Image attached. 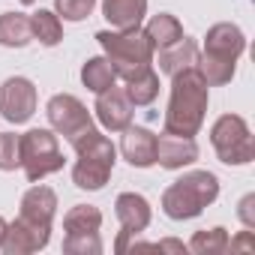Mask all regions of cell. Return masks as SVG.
Wrapping results in <instances>:
<instances>
[{
    "label": "cell",
    "mask_w": 255,
    "mask_h": 255,
    "mask_svg": "<svg viewBox=\"0 0 255 255\" xmlns=\"http://www.w3.org/2000/svg\"><path fill=\"white\" fill-rule=\"evenodd\" d=\"M219 198V180L213 171H186L162 192V210L168 219H195Z\"/></svg>",
    "instance_id": "4"
},
{
    "label": "cell",
    "mask_w": 255,
    "mask_h": 255,
    "mask_svg": "<svg viewBox=\"0 0 255 255\" xmlns=\"http://www.w3.org/2000/svg\"><path fill=\"white\" fill-rule=\"evenodd\" d=\"M237 216L246 228H255V195H243V201L237 207Z\"/></svg>",
    "instance_id": "28"
},
{
    "label": "cell",
    "mask_w": 255,
    "mask_h": 255,
    "mask_svg": "<svg viewBox=\"0 0 255 255\" xmlns=\"http://www.w3.org/2000/svg\"><path fill=\"white\" fill-rule=\"evenodd\" d=\"M36 111V84L24 75H12L0 84V114L9 123H27Z\"/></svg>",
    "instance_id": "8"
},
{
    "label": "cell",
    "mask_w": 255,
    "mask_h": 255,
    "mask_svg": "<svg viewBox=\"0 0 255 255\" xmlns=\"http://www.w3.org/2000/svg\"><path fill=\"white\" fill-rule=\"evenodd\" d=\"M186 249L195 252V255H222V252H228V231L222 225H216L210 231L207 228L204 231H195Z\"/></svg>",
    "instance_id": "24"
},
{
    "label": "cell",
    "mask_w": 255,
    "mask_h": 255,
    "mask_svg": "<svg viewBox=\"0 0 255 255\" xmlns=\"http://www.w3.org/2000/svg\"><path fill=\"white\" fill-rule=\"evenodd\" d=\"M102 228V213L93 204H75L63 216V231L66 234H84V231H99Z\"/></svg>",
    "instance_id": "22"
},
{
    "label": "cell",
    "mask_w": 255,
    "mask_h": 255,
    "mask_svg": "<svg viewBox=\"0 0 255 255\" xmlns=\"http://www.w3.org/2000/svg\"><path fill=\"white\" fill-rule=\"evenodd\" d=\"M123 93H126V99H129L135 108H147V105H153L156 96H159V75L153 72V66H150L147 72L135 75L132 81H126Z\"/></svg>",
    "instance_id": "20"
},
{
    "label": "cell",
    "mask_w": 255,
    "mask_h": 255,
    "mask_svg": "<svg viewBox=\"0 0 255 255\" xmlns=\"http://www.w3.org/2000/svg\"><path fill=\"white\" fill-rule=\"evenodd\" d=\"M30 27H33V39H39L42 45H57L63 39V21L57 18V12L51 9H39L30 15Z\"/></svg>",
    "instance_id": "23"
},
{
    "label": "cell",
    "mask_w": 255,
    "mask_h": 255,
    "mask_svg": "<svg viewBox=\"0 0 255 255\" xmlns=\"http://www.w3.org/2000/svg\"><path fill=\"white\" fill-rule=\"evenodd\" d=\"M144 36L150 39L153 51H159V48H165V45H171V42H177V39L183 36V24H180L174 15H168V12H159V15H153V18L147 21V27H144Z\"/></svg>",
    "instance_id": "19"
},
{
    "label": "cell",
    "mask_w": 255,
    "mask_h": 255,
    "mask_svg": "<svg viewBox=\"0 0 255 255\" xmlns=\"http://www.w3.org/2000/svg\"><path fill=\"white\" fill-rule=\"evenodd\" d=\"M48 240H51V225H39V222L18 216L15 222H6L0 249H3V255H33L45 249Z\"/></svg>",
    "instance_id": "9"
},
{
    "label": "cell",
    "mask_w": 255,
    "mask_h": 255,
    "mask_svg": "<svg viewBox=\"0 0 255 255\" xmlns=\"http://www.w3.org/2000/svg\"><path fill=\"white\" fill-rule=\"evenodd\" d=\"M45 114H48L51 129H54L57 135H63L66 141L78 138L84 129H90V126H93V117H90L87 105H84L78 96H72V93H57V96H51L48 105H45Z\"/></svg>",
    "instance_id": "7"
},
{
    "label": "cell",
    "mask_w": 255,
    "mask_h": 255,
    "mask_svg": "<svg viewBox=\"0 0 255 255\" xmlns=\"http://www.w3.org/2000/svg\"><path fill=\"white\" fill-rule=\"evenodd\" d=\"M114 213L120 219V228L129 234H141L150 225V201L138 192H120L114 198Z\"/></svg>",
    "instance_id": "14"
},
{
    "label": "cell",
    "mask_w": 255,
    "mask_h": 255,
    "mask_svg": "<svg viewBox=\"0 0 255 255\" xmlns=\"http://www.w3.org/2000/svg\"><path fill=\"white\" fill-rule=\"evenodd\" d=\"M18 144H21V168L30 183H39L42 177L60 171L66 162L60 153V141L51 129H30L18 135Z\"/></svg>",
    "instance_id": "6"
},
{
    "label": "cell",
    "mask_w": 255,
    "mask_h": 255,
    "mask_svg": "<svg viewBox=\"0 0 255 255\" xmlns=\"http://www.w3.org/2000/svg\"><path fill=\"white\" fill-rule=\"evenodd\" d=\"M21 168V144L18 135L0 132V171H15Z\"/></svg>",
    "instance_id": "26"
},
{
    "label": "cell",
    "mask_w": 255,
    "mask_h": 255,
    "mask_svg": "<svg viewBox=\"0 0 255 255\" xmlns=\"http://www.w3.org/2000/svg\"><path fill=\"white\" fill-rule=\"evenodd\" d=\"M54 213H57V195H54V189L36 183V186H30L21 195V213L18 216H24L30 222H39V225H51Z\"/></svg>",
    "instance_id": "15"
},
{
    "label": "cell",
    "mask_w": 255,
    "mask_h": 255,
    "mask_svg": "<svg viewBox=\"0 0 255 255\" xmlns=\"http://www.w3.org/2000/svg\"><path fill=\"white\" fill-rule=\"evenodd\" d=\"M198 159V144L195 138H186V135H171V132H162L156 135V162L168 171H177V168H186Z\"/></svg>",
    "instance_id": "13"
},
{
    "label": "cell",
    "mask_w": 255,
    "mask_h": 255,
    "mask_svg": "<svg viewBox=\"0 0 255 255\" xmlns=\"http://www.w3.org/2000/svg\"><path fill=\"white\" fill-rule=\"evenodd\" d=\"M195 60H198V45H195V39L180 36L177 42L159 48V72H165V75H174V72H180V69H186V66H195Z\"/></svg>",
    "instance_id": "17"
},
{
    "label": "cell",
    "mask_w": 255,
    "mask_h": 255,
    "mask_svg": "<svg viewBox=\"0 0 255 255\" xmlns=\"http://www.w3.org/2000/svg\"><path fill=\"white\" fill-rule=\"evenodd\" d=\"M81 81H84L87 90L102 93V90H108V87L117 84V72H114L111 60L102 54V57H90V60L81 66Z\"/></svg>",
    "instance_id": "21"
},
{
    "label": "cell",
    "mask_w": 255,
    "mask_h": 255,
    "mask_svg": "<svg viewBox=\"0 0 255 255\" xmlns=\"http://www.w3.org/2000/svg\"><path fill=\"white\" fill-rule=\"evenodd\" d=\"M96 6V0H54V12L63 21H84Z\"/></svg>",
    "instance_id": "27"
},
{
    "label": "cell",
    "mask_w": 255,
    "mask_h": 255,
    "mask_svg": "<svg viewBox=\"0 0 255 255\" xmlns=\"http://www.w3.org/2000/svg\"><path fill=\"white\" fill-rule=\"evenodd\" d=\"M243 51H246V36L231 21L213 24L207 30V36H204V48H201V54L216 57V60H231V63H237Z\"/></svg>",
    "instance_id": "11"
},
{
    "label": "cell",
    "mask_w": 255,
    "mask_h": 255,
    "mask_svg": "<svg viewBox=\"0 0 255 255\" xmlns=\"http://www.w3.org/2000/svg\"><path fill=\"white\" fill-rule=\"evenodd\" d=\"M210 144L225 165H249L255 159V138L240 114H222L210 126Z\"/></svg>",
    "instance_id": "5"
},
{
    "label": "cell",
    "mask_w": 255,
    "mask_h": 255,
    "mask_svg": "<svg viewBox=\"0 0 255 255\" xmlns=\"http://www.w3.org/2000/svg\"><path fill=\"white\" fill-rule=\"evenodd\" d=\"M102 15L114 30L141 27L147 15V0H102Z\"/></svg>",
    "instance_id": "16"
},
{
    "label": "cell",
    "mask_w": 255,
    "mask_h": 255,
    "mask_svg": "<svg viewBox=\"0 0 255 255\" xmlns=\"http://www.w3.org/2000/svg\"><path fill=\"white\" fill-rule=\"evenodd\" d=\"M63 252H66V255H99V252H102L99 231L66 234V237H63Z\"/></svg>",
    "instance_id": "25"
},
{
    "label": "cell",
    "mask_w": 255,
    "mask_h": 255,
    "mask_svg": "<svg viewBox=\"0 0 255 255\" xmlns=\"http://www.w3.org/2000/svg\"><path fill=\"white\" fill-rule=\"evenodd\" d=\"M3 231H6V219L0 216V240H3Z\"/></svg>",
    "instance_id": "30"
},
{
    "label": "cell",
    "mask_w": 255,
    "mask_h": 255,
    "mask_svg": "<svg viewBox=\"0 0 255 255\" xmlns=\"http://www.w3.org/2000/svg\"><path fill=\"white\" fill-rule=\"evenodd\" d=\"M93 111H96V120L102 123V129H108V132H123L132 123V102L126 99L123 87H117V84L96 93Z\"/></svg>",
    "instance_id": "10"
},
{
    "label": "cell",
    "mask_w": 255,
    "mask_h": 255,
    "mask_svg": "<svg viewBox=\"0 0 255 255\" xmlns=\"http://www.w3.org/2000/svg\"><path fill=\"white\" fill-rule=\"evenodd\" d=\"M153 249H171V252H186V246H183V243H177V240H162V243H153Z\"/></svg>",
    "instance_id": "29"
},
{
    "label": "cell",
    "mask_w": 255,
    "mask_h": 255,
    "mask_svg": "<svg viewBox=\"0 0 255 255\" xmlns=\"http://www.w3.org/2000/svg\"><path fill=\"white\" fill-rule=\"evenodd\" d=\"M33 39L30 15L24 12H3L0 15V45L3 48H24Z\"/></svg>",
    "instance_id": "18"
},
{
    "label": "cell",
    "mask_w": 255,
    "mask_h": 255,
    "mask_svg": "<svg viewBox=\"0 0 255 255\" xmlns=\"http://www.w3.org/2000/svg\"><path fill=\"white\" fill-rule=\"evenodd\" d=\"M105 57L111 60L117 78L123 81H132L135 75L147 72L153 66V45L150 39L144 36L141 27H132V30H99L96 33Z\"/></svg>",
    "instance_id": "3"
},
{
    "label": "cell",
    "mask_w": 255,
    "mask_h": 255,
    "mask_svg": "<svg viewBox=\"0 0 255 255\" xmlns=\"http://www.w3.org/2000/svg\"><path fill=\"white\" fill-rule=\"evenodd\" d=\"M120 153L132 168H150L156 165V135L144 126H126L120 138Z\"/></svg>",
    "instance_id": "12"
},
{
    "label": "cell",
    "mask_w": 255,
    "mask_h": 255,
    "mask_svg": "<svg viewBox=\"0 0 255 255\" xmlns=\"http://www.w3.org/2000/svg\"><path fill=\"white\" fill-rule=\"evenodd\" d=\"M18 3H24V6H33V3H36V0H18Z\"/></svg>",
    "instance_id": "31"
},
{
    "label": "cell",
    "mask_w": 255,
    "mask_h": 255,
    "mask_svg": "<svg viewBox=\"0 0 255 255\" xmlns=\"http://www.w3.org/2000/svg\"><path fill=\"white\" fill-rule=\"evenodd\" d=\"M207 102H210V87L195 66L174 72L171 75V99L165 108V132L195 138L204 126Z\"/></svg>",
    "instance_id": "1"
},
{
    "label": "cell",
    "mask_w": 255,
    "mask_h": 255,
    "mask_svg": "<svg viewBox=\"0 0 255 255\" xmlns=\"http://www.w3.org/2000/svg\"><path fill=\"white\" fill-rule=\"evenodd\" d=\"M75 150V165H72V183L78 189L96 192L108 183L114 162H117V147L111 144V138H105L99 129H84L78 138L69 141Z\"/></svg>",
    "instance_id": "2"
}]
</instances>
